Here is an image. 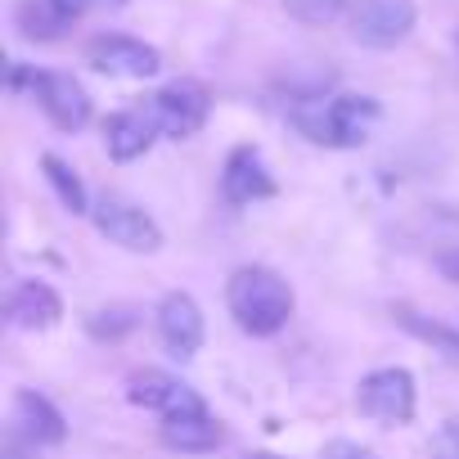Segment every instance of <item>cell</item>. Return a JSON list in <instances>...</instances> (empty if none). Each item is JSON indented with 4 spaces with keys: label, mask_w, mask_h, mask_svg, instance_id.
<instances>
[{
    "label": "cell",
    "mask_w": 459,
    "mask_h": 459,
    "mask_svg": "<svg viewBox=\"0 0 459 459\" xmlns=\"http://www.w3.org/2000/svg\"><path fill=\"white\" fill-rule=\"evenodd\" d=\"M225 307L235 316V325L253 338H271L289 325L298 298L289 289V280L271 266H239L225 284Z\"/></svg>",
    "instance_id": "cell-1"
},
{
    "label": "cell",
    "mask_w": 459,
    "mask_h": 459,
    "mask_svg": "<svg viewBox=\"0 0 459 459\" xmlns=\"http://www.w3.org/2000/svg\"><path fill=\"white\" fill-rule=\"evenodd\" d=\"M378 122V104L369 95H333V100H302L293 108V126L325 149H360Z\"/></svg>",
    "instance_id": "cell-2"
},
{
    "label": "cell",
    "mask_w": 459,
    "mask_h": 459,
    "mask_svg": "<svg viewBox=\"0 0 459 459\" xmlns=\"http://www.w3.org/2000/svg\"><path fill=\"white\" fill-rule=\"evenodd\" d=\"M414 405H419V392H414V374L401 369V365H387V369H374L360 378L356 387V410L383 428H401L414 419Z\"/></svg>",
    "instance_id": "cell-3"
},
{
    "label": "cell",
    "mask_w": 459,
    "mask_h": 459,
    "mask_svg": "<svg viewBox=\"0 0 459 459\" xmlns=\"http://www.w3.org/2000/svg\"><path fill=\"white\" fill-rule=\"evenodd\" d=\"M414 0H351L347 10V28L360 46L369 50H392L414 32Z\"/></svg>",
    "instance_id": "cell-4"
},
{
    "label": "cell",
    "mask_w": 459,
    "mask_h": 459,
    "mask_svg": "<svg viewBox=\"0 0 459 459\" xmlns=\"http://www.w3.org/2000/svg\"><path fill=\"white\" fill-rule=\"evenodd\" d=\"M91 216H95L100 235H104L108 244L126 248V253H158V248H162V225H158L144 207H135V203H126V198H117V194H104V198L91 207Z\"/></svg>",
    "instance_id": "cell-5"
},
{
    "label": "cell",
    "mask_w": 459,
    "mask_h": 459,
    "mask_svg": "<svg viewBox=\"0 0 459 459\" xmlns=\"http://www.w3.org/2000/svg\"><path fill=\"white\" fill-rule=\"evenodd\" d=\"M207 108H212V95L198 82H171L158 95H149V113H153L158 131L171 140H189L194 131H203Z\"/></svg>",
    "instance_id": "cell-6"
},
{
    "label": "cell",
    "mask_w": 459,
    "mask_h": 459,
    "mask_svg": "<svg viewBox=\"0 0 459 459\" xmlns=\"http://www.w3.org/2000/svg\"><path fill=\"white\" fill-rule=\"evenodd\" d=\"M86 59L95 73H108V77H131V82H144L162 68V55L153 46H144L140 37H122V32H104L86 46Z\"/></svg>",
    "instance_id": "cell-7"
},
{
    "label": "cell",
    "mask_w": 459,
    "mask_h": 459,
    "mask_svg": "<svg viewBox=\"0 0 459 459\" xmlns=\"http://www.w3.org/2000/svg\"><path fill=\"white\" fill-rule=\"evenodd\" d=\"M126 396L144 410H158L162 419H176V414H194V410H207L203 396L194 387H185L176 374L167 369H135L126 378Z\"/></svg>",
    "instance_id": "cell-8"
},
{
    "label": "cell",
    "mask_w": 459,
    "mask_h": 459,
    "mask_svg": "<svg viewBox=\"0 0 459 459\" xmlns=\"http://www.w3.org/2000/svg\"><path fill=\"white\" fill-rule=\"evenodd\" d=\"M32 95L41 104V113L59 126V131H82L91 122V95L77 77L68 73H37Z\"/></svg>",
    "instance_id": "cell-9"
},
{
    "label": "cell",
    "mask_w": 459,
    "mask_h": 459,
    "mask_svg": "<svg viewBox=\"0 0 459 459\" xmlns=\"http://www.w3.org/2000/svg\"><path fill=\"white\" fill-rule=\"evenodd\" d=\"M221 194L230 207H248V203H262L275 194V180L262 162V153L253 144H239V149H230L225 158V171H221Z\"/></svg>",
    "instance_id": "cell-10"
},
{
    "label": "cell",
    "mask_w": 459,
    "mask_h": 459,
    "mask_svg": "<svg viewBox=\"0 0 459 459\" xmlns=\"http://www.w3.org/2000/svg\"><path fill=\"white\" fill-rule=\"evenodd\" d=\"M158 338L171 356L189 360L203 347V311L189 293H167L158 307Z\"/></svg>",
    "instance_id": "cell-11"
},
{
    "label": "cell",
    "mask_w": 459,
    "mask_h": 459,
    "mask_svg": "<svg viewBox=\"0 0 459 459\" xmlns=\"http://www.w3.org/2000/svg\"><path fill=\"white\" fill-rule=\"evenodd\" d=\"M162 131H158L149 104L144 108H122V113L104 117V144H108V158H117V162H135L140 153H149V144Z\"/></svg>",
    "instance_id": "cell-12"
},
{
    "label": "cell",
    "mask_w": 459,
    "mask_h": 459,
    "mask_svg": "<svg viewBox=\"0 0 459 459\" xmlns=\"http://www.w3.org/2000/svg\"><path fill=\"white\" fill-rule=\"evenodd\" d=\"M5 311H10V320H14L19 329L41 333V329H55V325L64 320V298H59L50 284H41V280H23V284H14Z\"/></svg>",
    "instance_id": "cell-13"
},
{
    "label": "cell",
    "mask_w": 459,
    "mask_h": 459,
    "mask_svg": "<svg viewBox=\"0 0 459 459\" xmlns=\"http://www.w3.org/2000/svg\"><path fill=\"white\" fill-rule=\"evenodd\" d=\"M158 441H162L167 450H180V455H207V450L225 446V428H221L207 410H194V414L162 419Z\"/></svg>",
    "instance_id": "cell-14"
},
{
    "label": "cell",
    "mask_w": 459,
    "mask_h": 459,
    "mask_svg": "<svg viewBox=\"0 0 459 459\" xmlns=\"http://www.w3.org/2000/svg\"><path fill=\"white\" fill-rule=\"evenodd\" d=\"M14 423L37 441V446H59L64 437H68V423H64V414L41 396V392H32V387H23L19 396H14Z\"/></svg>",
    "instance_id": "cell-15"
},
{
    "label": "cell",
    "mask_w": 459,
    "mask_h": 459,
    "mask_svg": "<svg viewBox=\"0 0 459 459\" xmlns=\"http://www.w3.org/2000/svg\"><path fill=\"white\" fill-rule=\"evenodd\" d=\"M73 28V19L55 5V0H23L19 5V32L28 41H59Z\"/></svg>",
    "instance_id": "cell-16"
},
{
    "label": "cell",
    "mask_w": 459,
    "mask_h": 459,
    "mask_svg": "<svg viewBox=\"0 0 459 459\" xmlns=\"http://www.w3.org/2000/svg\"><path fill=\"white\" fill-rule=\"evenodd\" d=\"M41 171H46V180H50V189L59 194V203L73 212V216H82V212H91V203H86V185H82V176L59 158V153H41Z\"/></svg>",
    "instance_id": "cell-17"
},
{
    "label": "cell",
    "mask_w": 459,
    "mask_h": 459,
    "mask_svg": "<svg viewBox=\"0 0 459 459\" xmlns=\"http://www.w3.org/2000/svg\"><path fill=\"white\" fill-rule=\"evenodd\" d=\"M392 316H396V325H401V329H410L414 338L432 342V347H437V351H446L450 360H459V333H455V329H446L441 320L419 316L414 307H392Z\"/></svg>",
    "instance_id": "cell-18"
},
{
    "label": "cell",
    "mask_w": 459,
    "mask_h": 459,
    "mask_svg": "<svg viewBox=\"0 0 459 459\" xmlns=\"http://www.w3.org/2000/svg\"><path fill=\"white\" fill-rule=\"evenodd\" d=\"M284 10H289V19H298L302 28H325V23L342 19L351 5H347V0H284Z\"/></svg>",
    "instance_id": "cell-19"
},
{
    "label": "cell",
    "mask_w": 459,
    "mask_h": 459,
    "mask_svg": "<svg viewBox=\"0 0 459 459\" xmlns=\"http://www.w3.org/2000/svg\"><path fill=\"white\" fill-rule=\"evenodd\" d=\"M131 329H135V311H126V307H108V311H91L86 316V333L100 338V342H117Z\"/></svg>",
    "instance_id": "cell-20"
},
{
    "label": "cell",
    "mask_w": 459,
    "mask_h": 459,
    "mask_svg": "<svg viewBox=\"0 0 459 459\" xmlns=\"http://www.w3.org/2000/svg\"><path fill=\"white\" fill-rule=\"evenodd\" d=\"M428 455H432V459H459V414H455V419H446V423L437 428V437H432Z\"/></svg>",
    "instance_id": "cell-21"
},
{
    "label": "cell",
    "mask_w": 459,
    "mask_h": 459,
    "mask_svg": "<svg viewBox=\"0 0 459 459\" xmlns=\"http://www.w3.org/2000/svg\"><path fill=\"white\" fill-rule=\"evenodd\" d=\"M0 459H37V441L19 423H10L5 428V441H0Z\"/></svg>",
    "instance_id": "cell-22"
},
{
    "label": "cell",
    "mask_w": 459,
    "mask_h": 459,
    "mask_svg": "<svg viewBox=\"0 0 459 459\" xmlns=\"http://www.w3.org/2000/svg\"><path fill=\"white\" fill-rule=\"evenodd\" d=\"M320 459H374V450L369 446H360V441H329L325 450H320Z\"/></svg>",
    "instance_id": "cell-23"
},
{
    "label": "cell",
    "mask_w": 459,
    "mask_h": 459,
    "mask_svg": "<svg viewBox=\"0 0 459 459\" xmlns=\"http://www.w3.org/2000/svg\"><path fill=\"white\" fill-rule=\"evenodd\" d=\"M55 5H59L68 19H82L86 10H117V5H126V0H55Z\"/></svg>",
    "instance_id": "cell-24"
},
{
    "label": "cell",
    "mask_w": 459,
    "mask_h": 459,
    "mask_svg": "<svg viewBox=\"0 0 459 459\" xmlns=\"http://www.w3.org/2000/svg\"><path fill=\"white\" fill-rule=\"evenodd\" d=\"M432 266H437V275H441L446 284H459V244L441 248V253L432 257Z\"/></svg>",
    "instance_id": "cell-25"
},
{
    "label": "cell",
    "mask_w": 459,
    "mask_h": 459,
    "mask_svg": "<svg viewBox=\"0 0 459 459\" xmlns=\"http://www.w3.org/2000/svg\"><path fill=\"white\" fill-rule=\"evenodd\" d=\"M244 459H289V455H275V450H248Z\"/></svg>",
    "instance_id": "cell-26"
},
{
    "label": "cell",
    "mask_w": 459,
    "mask_h": 459,
    "mask_svg": "<svg viewBox=\"0 0 459 459\" xmlns=\"http://www.w3.org/2000/svg\"><path fill=\"white\" fill-rule=\"evenodd\" d=\"M455 50H459V32H455Z\"/></svg>",
    "instance_id": "cell-27"
}]
</instances>
